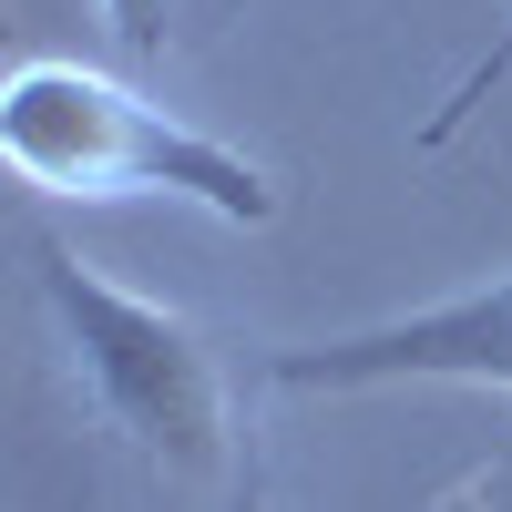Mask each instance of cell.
I'll list each match as a JSON object with an SVG mask.
<instances>
[{
    "label": "cell",
    "mask_w": 512,
    "mask_h": 512,
    "mask_svg": "<svg viewBox=\"0 0 512 512\" xmlns=\"http://www.w3.org/2000/svg\"><path fill=\"white\" fill-rule=\"evenodd\" d=\"M0 154L31 195H175L216 226H277V175L256 154L175 123L164 103H144L134 82H113L93 62H52L31 52L11 82H0Z\"/></svg>",
    "instance_id": "obj_1"
},
{
    "label": "cell",
    "mask_w": 512,
    "mask_h": 512,
    "mask_svg": "<svg viewBox=\"0 0 512 512\" xmlns=\"http://www.w3.org/2000/svg\"><path fill=\"white\" fill-rule=\"evenodd\" d=\"M31 277L62 318V359H72L82 410L113 441H134L154 472L216 482L236 461V420H226V369L205 349V328L154 308V297H134V287H113L62 236H31Z\"/></svg>",
    "instance_id": "obj_2"
},
{
    "label": "cell",
    "mask_w": 512,
    "mask_h": 512,
    "mask_svg": "<svg viewBox=\"0 0 512 512\" xmlns=\"http://www.w3.org/2000/svg\"><path fill=\"white\" fill-rule=\"evenodd\" d=\"M400 379H461V390H512V277L451 287L431 308H400L349 338L267 359V390H400Z\"/></svg>",
    "instance_id": "obj_3"
},
{
    "label": "cell",
    "mask_w": 512,
    "mask_h": 512,
    "mask_svg": "<svg viewBox=\"0 0 512 512\" xmlns=\"http://www.w3.org/2000/svg\"><path fill=\"white\" fill-rule=\"evenodd\" d=\"M93 11H103V31H113L134 62H175V52L205 41V21H216L226 0H93Z\"/></svg>",
    "instance_id": "obj_4"
},
{
    "label": "cell",
    "mask_w": 512,
    "mask_h": 512,
    "mask_svg": "<svg viewBox=\"0 0 512 512\" xmlns=\"http://www.w3.org/2000/svg\"><path fill=\"white\" fill-rule=\"evenodd\" d=\"M502 72H512V21H502V41H492V52H482L472 72H461V93H451V103L431 113V134H420V144H451V134H461V123H472V113L492 103V82H502Z\"/></svg>",
    "instance_id": "obj_5"
}]
</instances>
